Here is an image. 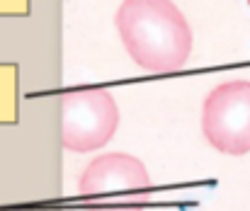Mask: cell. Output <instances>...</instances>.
Wrapping results in <instances>:
<instances>
[{
	"label": "cell",
	"instance_id": "obj_1",
	"mask_svg": "<svg viewBox=\"0 0 250 211\" xmlns=\"http://www.w3.org/2000/svg\"><path fill=\"white\" fill-rule=\"evenodd\" d=\"M114 27L131 61L148 73H172L192 54V27L172 0H122Z\"/></svg>",
	"mask_w": 250,
	"mask_h": 211
},
{
	"label": "cell",
	"instance_id": "obj_5",
	"mask_svg": "<svg viewBox=\"0 0 250 211\" xmlns=\"http://www.w3.org/2000/svg\"><path fill=\"white\" fill-rule=\"evenodd\" d=\"M248 5H250V0H248Z\"/></svg>",
	"mask_w": 250,
	"mask_h": 211
},
{
	"label": "cell",
	"instance_id": "obj_4",
	"mask_svg": "<svg viewBox=\"0 0 250 211\" xmlns=\"http://www.w3.org/2000/svg\"><path fill=\"white\" fill-rule=\"evenodd\" d=\"M202 134L226 155L250 153V80L216 85L202 107Z\"/></svg>",
	"mask_w": 250,
	"mask_h": 211
},
{
	"label": "cell",
	"instance_id": "obj_3",
	"mask_svg": "<svg viewBox=\"0 0 250 211\" xmlns=\"http://www.w3.org/2000/svg\"><path fill=\"white\" fill-rule=\"evenodd\" d=\"M119 127V107L104 87H76L61 97V143L87 153L109 143Z\"/></svg>",
	"mask_w": 250,
	"mask_h": 211
},
{
	"label": "cell",
	"instance_id": "obj_2",
	"mask_svg": "<svg viewBox=\"0 0 250 211\" xmlns=\"http://www.w3.org/2000/svg\"><path fill=\"white\" fill-rule=\"evenodd\" d=\"M87 211H141L151 199V175L129 153H102L90 160L78 182Z\"/></svg>",
	"mask_w": 250,
	"mask_h": 211
}]
</instances>
